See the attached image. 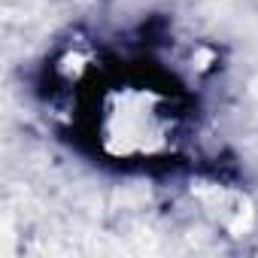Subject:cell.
<instances>
[{"mask_svg":"<svg viewBox=\"0 0 258 258\" xmlns=\"http://www.w3.org/2000/svg\"><path fill=\"white\" fill-rule=\"evenodd\" d=\"M94 137L100 152L115 161L161 158L182 137V109L149 82H118L100 94Z\"/></svg>","mask_w":258,"mask_h":258,"instance_id":"cell-1","label":"cell"}]
</instances>
